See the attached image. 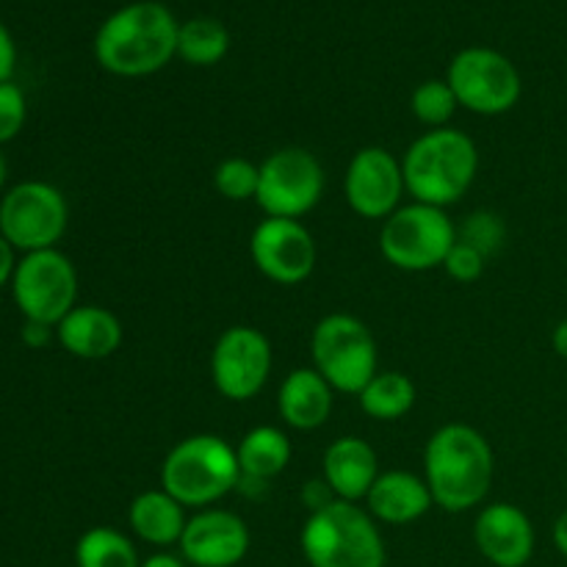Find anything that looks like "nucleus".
Listing matches in <instances>:
<instances>
[{
	"mask_svg": "<svg viewBox=\"0 0 567 567\" xmlns=\"http://www.w3.org/2000/svg\"><path fill=\"white\" fill-rule=\"evenodd\" d=\"M181 22L164 3L138 0L122 6L100 25L94 59L116 78H147L164 70L177 55Z\"/></svg>",
	"mask_w": 567,
	"mask_h": 567,
	"instance_id": "f03ea898",
	"label": "nucleus"
},
{
	"mask_svg": "<svg viewBox=\"0 0 567 567\" xmlns=\"http://www.w3.org/2000/svg\"><path fill=\"white\" fill-rule=\"evenodd\" d=\"M358 402L369 419L388 424L404 419L415 408L419 388L404 371H377L369 385L358 393Z\"/></svg>",
	"mask_w": 567,
	"mask_h": 567,
	"instance_id": "5701e85b",
	"label": "nucleus"
},
{
	"mask_svg": "<svg viewBox=\"0 0 567 567\" xmlns=\"http://www.w3.org/2000/svg\"><path fill=\"white\" fill-rule=\"evenodd\" d=\"M551 347H554V352L559 354V358L567 360V319H563L557 327H554Z\"/></svg>",
	"mask_w": 567,
	"mask_h": 567,
	"instance_id": "e433bc0d",
	"label": "nucleus"
},
{
	"mask_svg": "<svg viewBox=\"0 0 567 567\" xmlns=\"http://www.w3.org/2000/svg\"><path fill=\"white\" fill-rule=\"evenodd\" d=\"M457 244V225L446 208L426 203L402 205L380 227V252L393 269L421 275L443 269L449 249Z\"/></svg>",
	"mask_w": 567,
	"mask_h": 567,
	"instance_id": "0eeeda50",
	"label": "nucleus"
},
{
	"mask_svg": "<svg viewBox=\"0 0 567 567\" xmlns=\"http://www.w3.org/2000/svg\"><path fill=\"white\" fill-rule=\"evenodd\" d=\"M332 404H336V391L313 365L288 371L277 391V413L282 424L297 432L321 430L330 419Z\"/></svg>",
	"mask_w": 567,
	"mask_h": 567,
	"instance_id": "aec40b11",
	"label": "nucleus"
},
{
	"mask_svg": "<svg viewBox=\"0 0 567 567\" xmlns=\"http://www.w3.org/2000/svg\"><path fill=\"white\" fill-rule=\"evenodd\" d=\"M14 66H17L14 37H11V31L3 25V20H0V83L11 81Z\"/></svg>",
	"mask_w": 567,
	"mask_h": 567,
	"instance_id": "7c9ffc66",
	"label": "nucleus"
},
{
	"mask_svg": "<svg viewBox=\"0 0 567 567\" xmlns=\"http://www.w3.org/2000/svg\"><path fill=\"white\" fill-rule=\"evenodd\" d=\"M20 338H22V343H25V347L42 349V347H48V343L55 338V327L39 324V321H22Z\"/></svg>",
	"mask_w": 567,
	"mask_h": 567,
	"instance_id": "473e14b6",
	"label": "nucleus"
},
{
	"mask_svg": "<svg viewBox=\"0 0 567 567\" xmlns=\"http://www.w3.org/2000/svg\"><path fill=\"white\" fill-rule=\"evenodd\" d=\"M241 485L236 446L219 435L199 432L177 441L161 463V487L183 507L205 509Z\"/></svg>",
	"mask_w": 567,
	"mask_h": 567,
	"instance_id": "39448f33",
	"label": "nucleus"
},
{
	"mask_svg": "<svg viewBox=\"0 0 567 567\" xmlns=\"http://www.w3.org/2000/svg\"><path fill=\"white\" fill-rule=\"evenodd\" d=\"M551 537H554V546H557V551L567 559V509L563 515H559L557 520H554Z\"/></svg>",
	"mask_w": 567,
	"mask_h": 567,
	"instance_id": "c9c22d12",
	"label": "nucleus"
},
{
	"mask_svg": "<svg viewBox=\"0 0 567 567\" xmlns=\"http://www.w3.org/2000/svg\"><path fill=\"white\" fill-rule=\"evenodd\" d=\"M249 258L266 280L277 286H299L316 269L313 233L299 219L266 216L249 236Z\"/></svg>",
	"mask_w": 567,
	"mask_h": 567,
	"instance_id": "4468645a",
	"label": "nucleus"
},
{
	"mask_svg": "<svg viewBox=\"0 0 567 567\" xmlns=\"http://www.w3.org/2000/svg\"><path fill=\"white\" fill-rule=\"evenodd\" d=\"M330 502H336V496H332L330 485H327L321 476H319V480H313V482H305L302 504H305V509H308V513H316V509L327 507Z\"/></svg>",
	"mask_w": 567,
	"mask_h": 567,
	"instance_id": "2f4dec72",
	"label": "nucleus"
},
{
	"mask_svg": "<svg viewBox=\"0 0 567 567\" xmlns=\"http://www.w3.org/2000/svg\"><path fill=\"white\" fill-rule=\"evenodd\" d=\"M249 526L230 509L205 507L188 518L177 551L188 567H236L249 554Z\"/></svg>",
	"mask_w": 567,
	"mask_h": 567,
	"instance_id": "2eb2a0df",
	"label": "nucleus"
},
{
	"mask_svg": "<svg viewBox=\"0 0 567 567\" xmlns=\"http://www.w3.org/2000/svg\"><path fill=\"white\" fill-rule=\"evenodd\" d=\"M299 546L310 567H385L388 563L380 524L365 507L341 498L308 513Z\"/></svg>",
	"mask_w": 567,
	"mask_h": 567,
	"instance_id": "20e7f679",
	"label": "nucleus"
},
{
	"mask_svg": "<svg viewBox=\"0 0 567 567\" xmlns=\"http://www.w3.org/2000/svg\"><path fill=\"white\" fill-rule=\"evenodd\" d=\"M138 567H188V563L181 557V554L155 551V554H150V557H144Z\"/></svg>",
	"mask_w": 567,
	"mask_h": 567,
	"instance_id": "f704fd0d",
	"label": "nucleus"
},
{
	"mask_svg": "<svg viewBox=\"0 0 567 567\" xmlns=\"http://www.w3.org/2000/svg\"><path fill=\"white\" fill-rule=\"evenodd\" d=\"M275 365L271 343L258 327L233 324L216 338L210 352V380L227 402H249L266 388Z\"/></svg>",
	"mask_w": 567,
	"mask_h": 567,
	"instance_id": "f8f14e48",
	"label": "nucleus"
},
{
	"mask_svg": "<svg viewBox=\"0 0 567 567\" xmlns=\"http://www.w3.org/2000/svg\"><path fill=\"white\" fill-rule=\"evenodd\" d=\"M70 225L66 199L53 183L22 181L0 197V236L17 252L55 249Z\"/></svg>",
	"mask_w": 567,
	"mask_h": 567,
	"instance_id": "6e6552de",
	"label": "nucleus"
},
{
	"mask_svg": "<svg viewBox=\"0 0 567 567\" xmlns=\"http://www.w3.org/2000/svg\"><path fill=\"white\" fill-rule=\"evenodd\" d=\"M260 164H252L241 155H230L214 169V188L227 203H247L258 197Z\"/></svg>",
	"mask_w": 567,
	"mask_h": 567,
	"instance_id": "bb28decb",
	"label": "nucleus"
},
{
	"mask_svg": "<svg viewBox=\"0 0 567 567\" xmlns=\"http://www.w3.org/2000/svg\"><path fill=\"white\" fill-rule=\"evenodd\" d=\"M6 181H9V161H6L3 150H0V192H3Z\"/></svg>",
	"mask_w": 567,
	"mask_h": 567,
	"instance_id": "4c0bfd02",
	"label": "nucleus"
},
{
	"mask_svg": "<svg viewBox=\"0 0 567 567\" xmlns=\"http://www.w3.org/2000/svg\"><path fill=\"white\" fill-rule=\"evenodd\" d=\"M310 360L313 369L343 396H358L377 374L374 332L352 313H327L310 332Z\"/></svg>",
	"mask_w": 567,
	"mask_h": 567,
	"instance_id": "423d86ee",
	"label": "nucleus"
},
{
	"mask_svg": "<svg viewBox=\"0 0 567 567\" xmlns=\"http://www.w3.org/2000/svg\"><path fill=\"white\" fill-rule=\"evenodd\" d=\"M186 524V507L175 496H169L164 487L138 493L127 507V526H131L133 537H138L147 546L161 548V551L181 543Z\"/></svg>",
	"mask_w": 567,
	"mask_h": 567,
	"instance_id": "412c9836",
	"label": "nucleus"
},
{
	"mask_svg": "<svg viewBox=\"0 0 567 567\" xmlns=\"http://www.w3.org/2000/svg\"><path fill=\"white\" fill-rule=\"evenodd\" d=\"M496 457L493 446L476 426L443 424L432 432L424 449V480L435 507L443 513H468L485 504L491 493Z\"/></svg>",
	"mask_w": 567,
	"mask_h": 567,
	"instance_id": "f257e3e1",
	"label": "nucleus"
},
{
	"mask_svg": "<svg viewBox=\"0 0 567 567\" xmlns=\"http://www.w3.org/2000/svg\"><path fill=\"white\" fill-rule=\"evenodd\" d=\"M449 86L457 94L460 109L480 116H502L518 105L524 81L513 61L491 48H465L452 59Z\"/></svg>",
	"mask_w": 567,
	"mask_h": 567,
	"instance_id": "9b49d317",
	"label": "nucleus"
},
{
	"mask_svg": "<svg viewBox=\"0 0 567 567\" xmlns=\"http://www.w3.org/2000/svg\"><path fill=\"white\" fill-rule=\"evenodd\" d=\"M11 297L22 321L55 327L78 305L75 264L59 247L22 255L11 277Z\"/></svg>",
	"mask_w": 567,
	"mask_h": 567,
	"instance_id": "1a4fd4ad",
	"label": "nucleus"
},
{
	"mask_svg": "<svg viewBox=\"0 0 567 567\" xmlns=\"http://www.w3.org/2000/svg\"><path fill=\"white\" fill-rule=\"evenodd\" d=\"M457 238L491 258L493 252L502 249L504 238H507V225L496 210H474L471 216H465L463 227H457Z\"/></svg>",
	"mask_w": 567,
	"mask_h": 567,
	"instance_id": "cd10ccee",
	"label": "nucleus"
},
{
	"mask_svg": "<svg viewBox=\"0 0 567 567\" xmlns=\"http://www.w3.org/2000/svg\"><path fill=\"white\" fill-rule=\"evenodd\" d=\"M460 103H457V94L454 89L449 86L446 78H430V81L419 83L410 94V111H413L415 120L421 125H426L430 131L435 127H449L452 116L457 114Z\"/></svg>",
	"mask_w": 567,
	"mask_h": 567,
	"instance_id": "a878e982",
	"label": "nucleus"
},
{
	"mask_svg": "<svg viewBox=\"0 0 567 567\" xmlns=\"http://www.w3.org/2000/svg\"><path fill=\"white\" fill-rule=\"evenodd\" d=\"M380 474V457H377L374 446L358 435L336 437L321 457V480L341 502H365Z\"/></svg>",
	"mask_w": 567,
	"mask_h": 567,
	"instance_id": "f3484780",
	"label": "nucleus"
},
{
	"mask_svg": "<svg viewBox=\"0 0 567 567\" xmlns=\"http://www.w3.org/2000/svg\"><path fill=\"white\" fill-rule=\"evenodd\" d=\"M142 557L131 535L114 526H92L75 543V567H138Z\"/></svg>",
	"mask_w": 567,
	"mask_h": 567,
	"instance_id": "b1692460",
	"label": "nucleus"
},
{
	"mask_svg": "<svg viewBox=\"0 0 567 567\" xmlns=\"http://www.w3.org/2000/svg\"><path fill=\"white\" fill-rule=\"evenodd\" d=\"M474 546L493 567H526L535 557V524L518 504H485L474 520Z\"/></svg>",
	"mask_w": 567,
	"mask_h": 567,
	"instance_id": "dca6fc26",
	"label": "nucleus"
},
{
	"mask_svg": "<svg viewBox=\"0 0 567 567\" xmlns=\"http://www.w3.org/2000/svg\"><path fill=\"white\" fill-rule=\"evenodd\" d=\"M28 120L25 92L14 81L0 83V144L20 136Z\"/></svg>",
	"mask_w": 567,
	"mask_h": 567,
	"instance_id": "c85d7f7f",
	"label": "nucleus"
},
{
	"mask_svg": "<svg viewBox=\"0 0 567 567\" xmlns=\"http://www.w3.org/2000/svg\"><path fill=\"white\" fill-rule=\"evenodd\" d=\"M485 255H482L480 249L471 247V244L460 241V238L457 244L449 249L446 260H443V271H446L454 282H460V286H468V282L480 280V277L485 275Z\"/></svg>",
	"mask_w": 567,
	"mask_h": 567,
	"instance_id": "c756f323",
	"label": "nucleus"
},
{
	"mask_svg": "<svg viewBox=\"0 0 567 567\" xmlns=\"http://www.w3.org/2000/svg\"><path fill=\"white\" fill-rule=\"evenodd\" d=\"M408 194L402 158L380 144L360 147L343 172V197L347 205L363 219L385 221L402 208Z\"/></svg>",
	"mask_w": 567,
	"mask_h": 567,
	"instance_id": "ddd939ff",
	"label": "nucleus"
},
{
	"mask_svg": "<svg viewBox=\"0 0 567 567\" xmlns=\"http://www.w3.org/2000/svg\"><path fill=\"white\" fill-rule=\"evenodd\" d=\"M324 166L310 150L280 147L260 164L258 208L271 219H302L324 197Z\"/></svg>",
	"mask_w": 567,
	"mask_h": 567,
	"instance_id": "9d476101",
	"label": "nucleus"
},
{
	"mask_svg": "<svg viewBox=\"0 0 567 567\" xmlns=\"http://www.w3.org/2000/svg\"><path fill=\"white\" fill-rule=\"evenodd\" d=\"M17 269V249L0 236V288L11 286V277H14Z\"/></svg>",
	"mask_w": 567,
	"mask_h": 567,
	"instance_id": "72a5a7b5",
	"label": "nucleus"
},
{
	"mask_svg": "<svg viewBox=\"0 0 567 567\" xmlns=\"http://www.w3.org/2000/svg\"><path fill=\"white\" fill-rule=\"evenodd\" d=\"M363 504L377 524L410 526L435 507V498L424 476L396 468L377 476Z\"/></svg>",
	"mask_w": 567,
	"mask_h": 567,
	"instance_id": "a211bd4d",
	"label": "nucleus"
},
{
	"mask_svg": "<svg viewBox=\"0 0 567 567\" xmlns=\"http://www.w3.org/2000/svg\"><path fill=\"white\" fill-rule=\"evenodd\" d=\"M291 454V441H288V435L280 426H252L236 446L238 468H241V485L264 487L269 485V482H275L277 476L288 468Z\"/></svg>",
	"mask_w": 567,
	"mask_h": 567,
	"instance_id": "4be33fe9",
	"label": "nucleus"
},
{
	"mask_svg": "<svg viewBox=\"0 0 567 567\" xmlns=\"http://www.w3.org/2000/svg\"><path fill=\"white\" fill-rule=\"evenodd\" d=\"M402 169L404 186L415 203L449 208L474 186L480 175V147L457 127H435L404 150Z\"/></svg>",
	"mask_w": 567,
	"mask_h": 567,
	"instance_id": "7ed1b4c3",
	"label": "nucleus"
},
{
	"mask_svg": "<svg viewBox=\"0 0 567 567\" xmlns=\"http://www.w3.org/2000/svg\"><path fill=\"white\" fill-rule=\"evenodd\" d=\"M230 50V33L214 17H194L181 22L177 33V55L192 66H214Z\"/></svg>",
	"mask_w": 567,
	"mask_h": 567,
	"instance_id": "393cba45",
	"label": "nucleus"
},
{
	"mask_svg": "<svg viewBox=\"0 0 567 567\" xmlns=\"http://www.w3.org/2000/svg\"><path fill=\"white\" fill-rule=\"evenodd\" d=\"M55 341L78 360H105L122 347V324L109 308L75 305L55 324Z\"/></svg>",
	"mask_w": 567,
	"mask_h": 567,
	"instance_id": "6ab92c4d",
	"label": "nucleus"
}]
</instances>
